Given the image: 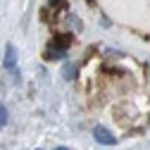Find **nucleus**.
<instances>
[{"instance_id": "f257e3e1", "label": "nucleus", "mask_w": 150, "mask_h": 150, "mask_svg": "<svg viewBox=\"0 0 150 150\" xmlns=\"http://www.w3.org/2000/svg\"><path fill=\"white\" fill-rule=\"evenodd\" d=\"M93 138H96L98 143H103V145H115L117 143V138L112 136V131H107L105 126H96L93 129Z\"/></svg>"}, {"instance_id": "f03ea898", "label": "nucleus", "mask_w": 150, "mask_h": 150, "mask_svg": "<svg viewBox=\"0 0 150 150\" xmlns=\"http://www.w3.org/2000/svg\"><path fill=\"white\" fill-rule=\"evenodd\" d=\"M69 41H71L69 36H60V38H55V41L50 43V48H52V50L48 52V57H57V55H62V52L69 48Z\"/></svg>"}, {"instance_id": "7ed1b4c3", "label": "nucleus", "mask_w": 150, "mask_h": 150, "mask_svg": "<svg viewBox=\"0 0 150 150\" xmlns=\"http://www.w3.org/2000/svg\"><path fill=\"white\" fill-rule=\"evenodd\" d=\"M14 64H17V48L12 43H7L5 45V67L7 69H14Z\"/></svg>"}, {"instance_id": "20e7f679", "label": "nucleus", "mask_w": 150, "mask_h": 150, "mask_svg": "<svg viewBox=\"0 0 150 150\" xmlns=\"http://www.w3.org/2000/svg\"><path fill=\"white\" fill-rule=\"evenodd\" d=\"M74 74H76V67H74V64H64L62 76H64V79H74Z\"/></svg>"}, {"instance_id": "39448f33", "label": "nucleus", "mask_w": 150, "mask_h": 150, "mask_svg": "<svg viewBox=\"0 0 150 150\" xmlns=\"http://www.w3.org/2000/svg\"><path fill=\"white\" fill-rule=\"evenodd\" d=\"M5 122H7V112H5V107H3V105H0V126H3Z\"/></svg>"}, {"instance_id": "423d86ee", "label": "nucleus", "mask_w": 150, "mask_h": 150, "mask_svg": "<svg viewBox=\"0 0 150 150\" xmlns=\"http://www.w3.org/2000/svg\"><path fill=\"white\" fill-rule=\"evenodd\" d=\"M48 3H50V5H57V3H60V0H48Z\"/></svg>"}, {"instance_id": "0eeeda50", "label": "nucleus", "mask_w": 150, "mask_h": 150, "mask_svg": "<svg viewBox=\"0 0 150 150\" xmlns=\"http://www.w3.org/2000/svg\"><path fill=\"white\" fill-rule=\"evenodd\" d=\"M55 150H69V148H55Z\"/></svg>"}]
</instances>
